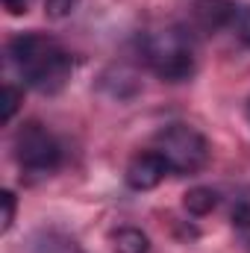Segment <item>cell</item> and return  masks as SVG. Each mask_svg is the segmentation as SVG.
I'll return each mask as SVG.
<instances>
[{
  "label": "cell",
  "mask_w": 250,
  "mask_h": 253,
  "mask_svg": "<svg viewBox=\"0 0 250 253\" xmlns=\"http://www.w3.org/2000/svg\"><path fill=\"white\" fill-rule=\"evenodd\" d=\"M9 59L21 71V77L42 94L59 91L71 80L74 62L62 47L42 33H21L9 42Z\"/></svg>",
  "instance_id": "6da1fadb"
},
{
  "label": "cell",
  "mask_w": 250,
  "mask_h": 253,
  "mask_svg": "<svg viewBox=\"0 0 250 253\" xmlns=\"http://www.w3.org/2000/svg\"><path fill=\"white\" fill-rule=\"evenodd\" d=\"M141 56L150 71L168 83H183L194 74V50L180 30H162L141 42Z\"/></svg>",
  "instance_id": "7a4b0ae2"
},
{
  "label": "cell",
  "mask_w": 250,
  "mask_h": 253,
  "mask_svg": "<svg viewBox=\"0 0 250 253\" xmlns=\"http://www.w3.org/2000/svg\"><path fill=\"white\" fill-rule=\"evenodd\" d=\"M153 150H159L165 156L171 174H194L209 159V141L188 124L165 126L156 135V147Z\"/></svg>",
  "instance_id": "3957f363"
},
{
  "label": "cell",
  "mask_w": 250,
  "mask_h": 253,
  "mask_svg": "<svg viewBox=\"0 0 250 253\" xmlns=\"http://www.w3.org/2000/svg\"><path fill=\"white\" fill-rule=\"evenodd\" d=\"M15 159H18L21 171L47 177L50 171H56V165L62 159V150H59L56 138L39 121H30L15 135Z\"/></svg>",
  "instance_id": "277c9868"
},
{
  "label": "cell",
  "mask_w": 250,
  "mask_h": 253,
  "mask_svg": "<svg viewBox=\"0 0 250 253\" xmlns=\"http://www.w3.org/2000/svg\"><path fill=\"white\" fill-rule=\"evenodd\" d=\"M165 174H171L165 156L159 150H144V153H135L126 165V186L135 191H150L156 189Z\"/></svg>",
  "instance_id": "5b68a950"
},
{
  "label": "cell",
  "mask_w": 250,
  "mask_h": 253,
  "mask_svg": "<svg viewBox=\"0 0 250 253\" xmlns=\"http://www.w3.org/2000/svg\"><path fill=\"white\" fill-rule=\"evenodd\" d=\"M191 18L203 33H218L239 18V0H194Z\"/></svg>",
  "instance_id": "8992f818"
},
{
  "label": "cell",
  "mask_w": 250,
  "mask_h": 253,
  "mask_svg": "<svg viewBox=\"0 0 250 253\" xmlns=\"http://www.w3.org/2000/svg\"><path fill=\"white\" fill-rule=\"evenodd\" d=\"M183 206L188 215H209L218 206V191L209 186H194L183 194Z\"/></svg>",
  "instance_id": "52a82bcc"
},
{
  "label": "cell",
  "mask_w": 250,
  "mask_h": 253,
  "mask_svg": "<svg viewBox=\"0 0 250 253\" xmlns=\"http://www.w3.org/2000/svg\"><path fill=\"white\" fill-rule=\"evenodd\" d=\"M112 248L115 253H147L150 239L135 227H121L118 233H112Z\"/></svg>",
  "instance_id": "ba28073f"
},
{
  "label": "cell",
  "mask_w": 250,
  "mask_h": 253,
  "mask_svg": "<svg viewBox=\"0 0 250 253\" xmlns=\"http://www.w3.org/2000/svg\"><path fill=\"white\" fill-rule=\"evenodd\" d=\"M21 100H24V94H21V88H15L12 83H6V85L0 88V121H3V124L12 121V115L18 112Z\"/></svg>",
  "instance_id": "9c48e42d"
},
{
  "label": "cell",
  "mask_w": 250,
  "mask_h": 253,
  "mask_svg": "<svg viewBox=\"0 0 250 253\" xmlns=\"http://www.w3.org/2000/svg\"><path fill=\"white\" fill-rule=\"evenodd\" d=\"M0 206H3V215H0V233H9L12 230V221H15V209H18V200L15 194L6 189L0 191Z\"/></svg>",
  "instance_id": "30bf717a"
},
{
  "label": "cell",
  "mask_w": 250,
  "mask_h": 253,
  "mask_svg": "<svg viewBox=\"0 0 250 253\" xmlns=\"http://www.w3.org/2000/svg\"><path fill=\"white\" fill-rule=\"evenodd\" d=\"M80 0H44V12L50 18H68L74 9H77Z\"/></svg>",
  "instance_id": "8fae6325"
},
{
  "label": "cell",
  "mask_w": 250,
  "mask_h": 253,
  "mask_svg": "<svg viewBox=\"0 0 250 253\" xmlns=\"http://www.w3.org/2000/svg\"><path fill=\"white\" fill-rule=\"evenodd\" d=\"M233 224L236 227H250V203H239L236 209H233Z\"/></svg>",
  "instance_id": "7c38bea8"
},
{
  "label": "cell",
  "mask_w": 250,
  "mask_h": 253,
  "mask_svg": "<svg viewBox=\"0 0 250 253\" xmlns=\"http://www.w3.org/2000/svg\"><path fill=\"white\" fill-rule=\"evenodd\" d=\"M242 39L250 44V9L242 12Z\"/></svg>",
  "instance_id": "4fadbf2b"
},
{
  "label": "cell",
  "mask_w": 250,
  "mask_h": 253,
  "mask_svg": "<svg viewBox=\"0 0 250 253\" xmlns=\"http://www.w3.org/2000/svg\"><path fill=\"white\" fill-rule=\"evenodd\" d=\"M3 3H6V6H9L12 12H21V9H18V3H21V0H3Z\"/></svg>",
  "instance_id": "5bb4252c"
}]
</instances>
